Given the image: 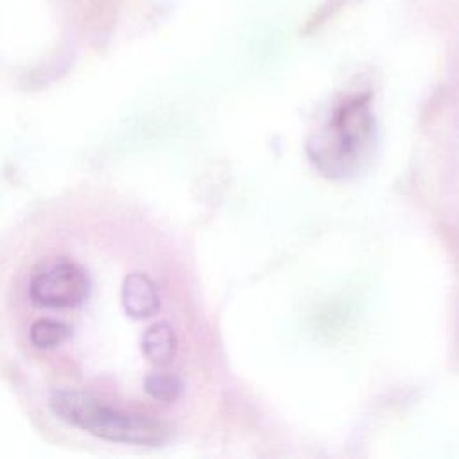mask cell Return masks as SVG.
<instances>
[{
    "mask_svg": "<svg viewBox=\"0 0 459 459\" xmlns=\"http://www.w3.org/2000/svg\"><path fill=\"white\" fill-rule=\"evenodd\" d=\"M48 407L63 423L109 443L160 446L170 437V429L165 421L106 402L95 393L79 387H54L48 396Z\"/></svg>",
    "mask_w": 459,
    "mask_h": 459,
    "instance_id": "obj_1",
    "label": "cell"
},
{
    "mask_svg": "<svg viewBox=\"0 0 459 459\" xmlns=\"http://www.w3.org/2000/svg\"><path fill=\"white\" fill-rule=\"evenodd\" d=\"M375 134L369 95H353L342 100L325 126L310 136L307 152L323 174L348 178L366 163Z\"/></svg>",
    "mask_w": 459,
    "mask_h": 459,
    "instance_id": "obj_2",
    "label": "cell"
},
{
    "mask_svg": "<svg viewBox=\"0 0 459 459\" xmlns=\"http://www.w3.org/2000/svg\"><path fill=\"white\" fill-rule=\"evenodd\" d=\"M25 289L27 301L34 308L68 312L88 301L91 276L82 262L66 255H54L34 264Z\"/></svg>",
    "mask_w": 459,
    "mask_h": 459,
    "instance_id": "obj_3",
    "label": "cell"
},
{
    "mask_svg": "<svg viewBox=\"0 0 459 459\" xmlns=\"http://www.w3.org/2000/svg\"><path fill=\"white\" fill-rule=\"evenodd\" d=\"M120 305L133 321L154 317L161 308L156 281L143 271L127 273L120 283Z\"/></svg>",
    "mask_w": 459,
    "mask_h": 459,
    "instance_id": "obj_4",
    "label": "cell"
},
{
    "mask_svg": "<svg viewBox=\"0 0 459 459\" xmlns=\"http://www.w3.org/2000/svg\"><path fill=\"white\" fill-rule=\"evenodd\" d=\"M140 351L151 366L167 368L178 351V337L172 325L167 321L149 325L140 335Z\"/></svg>",
    "mask_w": 459,
    "mask_h": 459,
    "instance_id": "obj_5",
    "label": "cell"
},
{
    "mask_svg": "<svg viewBox=\"0 0 459 459\" xmlns=\"http://www.w3.org/2000/svg\"><path fill=\"white\" fill-rule=\"evenodd\" d=\"M29 344L36 351H48L56 350L61 344H66L72 337L70 323L54 317V316H39L36 317L27 330Z\"/></svg>",
    "mask_w": 459,
    "mask_h": 459,
    "instance_id": "obj_6",
    "label": "cell"
},
{
    "mask_svg": "<svg viewBox=\"0 0 459 459\" xmlns=\"http://www.w3.org/2000/svg\"><path fill=\"white\" fill-rule=\"evenodd\" d=\"M143 391L145 394L160 403L178 402L185 391V382L179 375L167 371L163 368H156L143 377Z\"/></svg>",
    "mask_w": 459,
    "mask_h": 459,
    "instance_id": "obj_7",
    "label": "cell"
}]
</instances>
